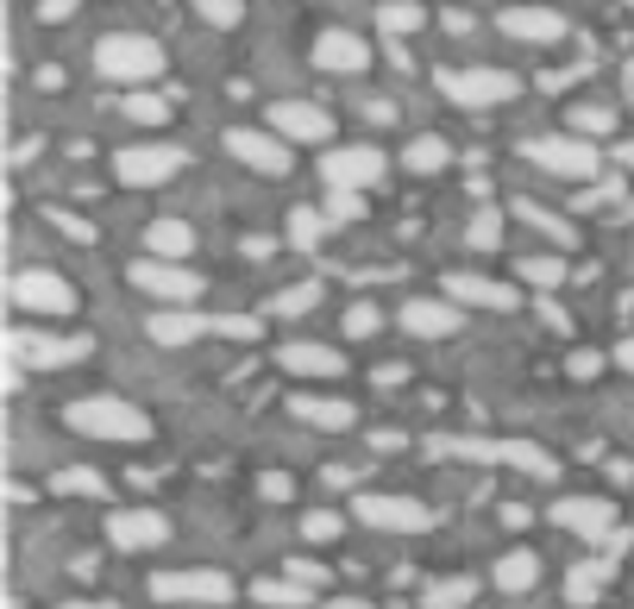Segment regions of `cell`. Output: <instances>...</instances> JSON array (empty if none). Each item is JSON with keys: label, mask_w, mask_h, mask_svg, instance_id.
<instances>
[{"label": "cell", "mask_w": 634, "mask_h": 609, "mask_svg": "<svg viewBox=\"0 0 634 609\" xmlns=\"http://www.w3.org/2000/svg\"><path fill=\"white\" fill-rule=\"evenodd\" d=\"M321 609H371V604H364V597H327Z\"/></svg>", "instance_id": "44"}, {"label": "cell", "mask_w": 634, "mask_h": 609, "mask_svg": "<svg viewBox=\"0 0 634 609\" xmlns=\"http://www.w3.org/2000/svg\"><path fill=\"white\" fill-rule=\"evenodd\" d=\"M565 127L578 132V139H609L615 132V107H572Z\"/></svg>", "instance_id": "33"}, {"label": "cell", "mask_w": 634, "mask_h": 609, "mask_svg": "<svg viewBox=\"0 0 634 609\" xmlns=\"http://www.w3.org/2000/svg\"><path fill=\"white\" fill-rule=\"evenodd\" d=\"M145 333H152L157 346H189V339L214 333V314H195V308H157L152 321H145Z\"/></svg>", "instance_id": "22"}, {"label": "cell", "mask_w": 634, "mask_h": 609, "mask_svg": "<svg viewBox=\"0 0 634 609\" xmlns=\"http://www.w3.org/2000/svg\"><path fill=\"white\" fill-rule=\"evenodd\" d=\"M403 327L415 333V339H446V333L465 327V308L458 302H433V296H415V302H403Z\"/></svg>", "instance_id": "19"}, {"label": "cell", "mask_w": 634, "mask_h": 609, "mask_svg": "<svg viewBox=\"0 0 634 609\" xmlns=\"http://www.w3.org/2000/svg\"><path fill=\"white\" fill-rule=\"evenodd\" d=\"M214 333H227V339H258V321L252 314H214Z\"/></svg>", "instance_id": "42"}, {"label": "cell", "mask_w": 634, "mask_h": 609, "mask_svg": "<svg viewBox=\"0 0 634 609\" xmlns=\"http://www.w3.org/2000/svg\"><path fill=\"white\" fill-rule=\"evenodd\" d=\"M107 540L127 547V553H145V547H164L170 540V522L157 509H113L107 515Z\"/></svg>", "instance_id": "15"}, {"label": "cell", "mask_w": 634, "mask_h": 609, "mask_svg": "<svg viewBox=\"0 0 634 609\" xmlns=\"http://www.w3.org/2000/svg\"><path fill=\"white\" fill-rule=\"evenodd\" d=\"M352 515L378 534H428L433 509L415 503V497H352Z\"/></svg>", "instance_id": "7"}, {"label": "cell", "mask_w": 634, "mask_h": 609, "mask_svg": "<svg viewBox=\"0 0 634 609\" xmlns=\"http://www.w3.org/2000/svg\"><path fill=\"white\" fill-rule=\"evenodd\" d=\"M264 127L277 132V139H289V145H327L333 139V114L314 101H277L271 114H264Z\"/></svg>", "instance_id": "12"}, {"label": "cell", "mask_w": 634, "mask_h": 609, "mask_svg": "<svg viewBox=\"0 0 634 609\" xmlns=\"http://www.w3.org/2000/svg\"><path fill=\"white\" fill-rule=\"evenodd\" d=\"M615 164H634V145H615Z\"/></svg>", "instance_id": "47"}, {"label": "cell", "mask_w": 634, "mask_h": 609, "mask_svg": "<svg viewBox=\"0 0 634 609\" xmlns=\"http://www.w3.org/2000/svg\"><path fill=\"white\" fill-rule=\"evenodd\" d=\"M314 302H321V283H289L277 302H271V314H308Z\"/></svg>", "instance_id": "37"}, {"label": "cell", "mask_w": 634, "mask_h": 609, "mask_svg": "<svg viewBox=\"0 0 634 609\" xmlns=\"http://www.w3.org/2000/svg\"><path fill=\"white\" fill-rule=\"evenodd\" d=\"M321 227H327V214H314V207H296V214H289V239H296V246H314Z\"/></svg>", "instance_id": "40"}, {"label": "cell", "mask_w": 634, "mask_h": 609, "mask_svg": "<svg viewBox=\"0 0 634 609\" xmlns=\"http://www.w3.org/2000/svg\"><path fill=\"white\" fill-rule=\"evenodd\" d=\"M152 597L157 604H182V609H220V604H232V578L227 572H157Z\"/></svg>", "instance_id": "6"}, {"label": "cell", "mask_w": 634, "mask_h": 609, "mask_svg": "<svg viewBox=\"0 0 634 609\" xmlns=\"http://www.w3.org/2000/svg\"><path fill=\"white\" fill-rule=\"evenodd\" d=\"M497 26H503L509 38H528V45H559V38H565V20H559L553 7H503Z\"/></svg>", "instance_id": "20"}, {"label": "cell", "mask_w": 634, "mask_h": 609, "mask_svg": "<svg viewBox=\"0 0 634 609\" xmlns=\"http://www.w3.org/2000/svg\"><path fill=\"white\" fill-rule=\"evenodd\" d=\"M615 365H622V371H634V339H622V346H615Z\"/></svg>", "instance_id": "45"}, {"label": "cell", "mask_w": 634, "mask_h": 609, "mask_svg": "<svg viewBox=\"0 0 634 609\" xmlns=\"http://www.w3.org/2000/svg\"><path fill=\"white\" fill-rule=\"evenodd\" d=\"M465 239H471V252H497V246H503V214H497V207H483L478 220L465 227Z\"/></svg>", "instance_id": "35"}, {"label": "cell", "mask_w": 634, "mask_h": 609, "mask_svg": "<svg viewBox=\"0 0 634 609\" xmlns=\"http://www.w3.org/2000/svg\"><path fill=\"white\" fill-rule=\"evenodd\" d=\"M321 177H327V189H371V182L383 177V152H371V145H339V152L321 157Z\"/></svg>", "instance_id": "14"}, {"label": "cell", "mask_w": 634, "mask_h": 609, "mask_svg": "<svg viewBox=\"0 0 634 609\" xmlns=\"http://www.w3.org/2000/svg\"><path fill=\"white\" fill-rule=\"evenodd\" d=\"M289 415H296L302 428H327V433H346L358 421V408L339 403V396H289Z\"/></svg>", "instance_id": "23"}, {"label": "cell", "mask_w": 634, "mask_h": 609, "mask_svg": "<svg viewBox=\"0 0 634 609\" xmlns=\"http://www.w3.org/2000/svg\"><path fill=\"white\" fill-rule=\"evenodd\" d=\"M57 490H63V497H107L101 471H88V465H70V471H57Z\"/></svg>", "instance_id": "36"}, {"label": "cell", "mask_w": 634, "mask_h": 609, "mask_svg": "<svg viewBox=\"0 0 634 609\" xmlns=\"http://www.w3.org/2000/svg\"><path fill=\"white\" fill-rule=\"evenodd\" d=\"M534 584H540V559H534L528 547H515V553L497 559V590L522 597V590H534Z\"/></svg>", "instance_id": "25"}, {"label": "cell", "mask_w": 634, "mask_h": 609, "mask_svg": "<svg viewBox=\"0 0 634 609\" xmlns=\"http://www.w3.org/2000/svg\"><path fill=\"white\" fill-rule=\"evenodd\" d=\"M132 289H145L157 302L182 308V302L202 296V277H195L189 264H170V258H139V264H132Z\"/></svg>", "instance_id": "8"}, {"label": "cell", "mask_w": 634, "mask_h": 609, "mask_svg": "<svg viewBox=\"0 0 634 609\" xmlns=\"http://www.w3.org/2000/svg\"><path fill=\"white\" fill-rule=\"evenodd\" d=\"M615 572V559H584V565H572V578H565V597L572 604H597V590H603V578Z\"/></svg>", "instance_id": "27"}, {"label": "cell", "mask_w": 634, "mask_h": 609, "mask_svg": "<svg viewBox=\"0 0 634 609\" xmlns=\"http://www.w3.org/2000/svg\"><path fill=\"white\" fill-rule=\"evenodd\" d=\"M314 63H321L327 76H364V70H371V45H364L358 32H321V38H314Z\"/></svg>", "instance_id": "18"}, {"label": "cell", "mask_w": 634, "mask_h": 609, "mask_svg": "<svg viewBox=\"0 0 634 609\" xmlns=\"http://www.w3.org/2000/svg\"><path fill=\"white\" fill-rule=\"evenodd\" d=\"M446 157H453V145H446L440 132H421V139H408L403 164L415 170V177H440V170H446Z\"/></svg>", "instance_id": "26"}, {"label": "cell", "mask_w": 634, "mask_h": 609, "mask_svg": "<svg viewBox=\"0 0 634 609\" xmlns=\"http://www.w3.org/2000/svg\"><path fill=\"white\" fill-rule=\"evenodd\" d=\"M227 157H239L246 170H258V177H283L289 170V139H277V132L264 127H227Z\"/></svg>", "instance_id": "9"}, {"label": "cell", "mask_w": 634, "mask_h": 609, "mask_svg": "<svg viewBox=\"0 0 634 609\" xmlns=\"http://www.w3.org/2000/svg\"><path fill=\"white\" fill-rule=\"evenodd\" d=\"M7 353H13V365L63 371V365L88 358V339H57V333H26V327H13V333H7Z\"/></svg>", "instance_id": "10"}, {"label": "cell", "mask_w": 634, "mask_h": 609, "mask_svg": "<svg viewBox=\"0 0 634 609\" xmlns=\"http://www.w3.org/2000/svg\"><path fill=\"white\" fill-rule=\"evenodd\" d=\"M515 220H528V227H540L547 232V239H553V246H572V239H578V232H572V220H559V214H547V207L540 202H528V195H515Z\"/></svg>", "instance_id": "29"}, {"label": "cell", "mask_w": 634, "mask_h": 609, "mask_svg": "<svg viewBox=\"0 0 634 609\" xmlns=\"http://www.w3.org/2000/svg\"><path fill=\"white\" fill-rule=\"evenodd\" d=\"M433 88H440L453 107H509L522 95V82L509 76V70H483V63L478 70H440Z\"/></svg>", "instance_id": "3"}, {"label": "cell", "mask_w": 634, "mask_h": 609, "mask_svg": "<svg viewBox=\"0 0 634 609\" xmlns=\"http://www.w3.org/2000/svg\"><path fill=\"white\" fill-rule=\"evenodd\" d=\"M252 597L264 609H308V604H314V597H308V584H296V578H289V584H283V578H264Z\"/></svg>", "instance_id": "32"}, {"label": "cell", "mask_w": 634, "mask_h": 609, "mask_svg": "<svg viewBox=\"0 0 634 609\" xmlns=\"http://www.w3.org/2000/svg\"><path fill=\"white\" fill-rule=\"evenodd\" d=\"M63 609H95V604H63Z\"/></svg>", "instance_id": "48"}, {"label": "cell", "mask_w": 634, "mask_h": 609, "mask_svg": "<svg viewBox=\"0 0 634 609\" xmlns=\"http://www.w3.org/2000/svg\"><path fill=\"white\" fill-rule=\"evenodd\" d=\"M428 453H458V458H497V465H515V471H534V478H559V458L528 446V440H428Z\"/></svg>", "instance_id": "5"}, {"label": "cell", "mask_w": 634, "mask_h": 609, "mask_svg": "<svg viewBox=\"0 0 634 609\" xmlns=\"http://www.w3.org/2000/svg\"><path fill=\"white\" fill-rule=\"evenodd\" d=\"M378 26L390 32V38H408V32L428 26V7H415V0H390V7H378Z\"/></svg>", "instance_id": "30"}, {"label": "cell", "mask_w": 634, "mask_h": 609, "mask_svg": "<svg viewBox=\"0 0 634 609\" xmlns=\"http://www.w3.org/2000/svg\"><path fill=\"white\" fill-rule=\"evenodd\" d=\"M120 114H127V120H139V127H157V120H164L170 107L157 101L152 88H127V101H120Z\"/></svg>", "instance_id": "34"}, {"label": "cell", "mask_w": 634, "mask_h": 609, "mask_svg": "<svg viewBox=\"0 0 634 609\" xmlns=\"http://www.w3.org/2000/svg\"><path fill=\"white\" fill-rule=\"evenodd\" d=\"M195 13H202L207 26H239V0H195Z\"/></svg>", "instance_id": "41"}, {"label": "cell", "mask_w": 634, "mask_h": 609, "mask_svg": "<svg viewBox=\"0 0 634 609\" xmlns=\"http://www.w3.org/2000/svg\"><path fill=\"white\" fill-rule=\"evenodd\" d=\"M339 528H346V515H339V509H314V515H302L308 540H339Z\"/></svg>", "instance_id": "39"}, {"label": "cell", "mask_w": 634, "mask_h": 609, "mask_svg": "<svg viewBox=\"0 0 634 609\" xmlns=\"http://www.w3.org/2000/svg\"><path fill=\"white\" fill-rule=\"evenodd\" d=\"M522 157H528L534 170H547V177H565V182H590L597 177V145L590 139H578V132H565V139H528L522 145Z\"/></svg>", "instance_id": "4"}, {"label": "cell", "mask_w": 634, "mask_h": 609, "mask_svg": "<svg viewBox=\"0 0 634 609\" xmlns=\"http://www.w3.org/2000/svg\"><path fill=\"white\" fill-rule=\"evenodd\" d=\"M553 522L565 534H584V540H615V503H603V497H559L553 503Z\"/></svg>", "instance_id": "13"}, {"label": "cell", "mask_w": 634, "mask_h": 609, "mask_svg": "<svg viewBox=\"0 0 634 609\" xmlns=\"http://www.w3.org/2000/svg\"><path fill=\"white\" fill-rule=\"evenodd\" d=\"M177 170H182L177 145H127V152L113 157V177L127 182V189H157V182H170Z\"/></svg>", "instance_id": "11"}, {"label": "cell", "mask_w": 634, "mask_h": 609, "mask_svg": "<svg viewBox=\"0 0 634 609\" xmlns=\"http://www.w3.org/2000/svg\"><path fill=\"white\" fill-rule=\"evenodd\" d=\"M378 327H383V308L378 302H352V308H346V333H352V339H371Z\"/></svg>", "instance_id": "38"}, {"label": "cell", "mask_w": 634, "mask_h": 609, "mask_svg": "<svg viewBox=\"0 0 634 609\" xmlns=\"http://www.w3.org/2000/svg\"><path fill=\"white\" fill-rule=\"evenodd\" d=\"M277 365L289 378H339L346 371V358L333 353V346H314V339H289L277 353Z\"/></svg>", "instance_id": "21"}, {"label": "cell", "mask_w": 634, "mask_h": 609, "mask_svg": "<svg viewBox=\"0 0 634 609\" xmlns=\"http://www.w3.org/2000/svg\"><path fill=\"white\" fill-rule=\"evenodd\" d=\"M471 597H478V578H428L421 609H465Z\"/></svg>", "instance_id": "28"}, {"label": "cell", "mask_w": 634, "mask_h": 609, "mask_svg": "<svg viewBox=\"0 0 634 609\" xmlns=\"http://www.w3.org/2000/svg\"><path fill=\"white\" fill-rule=\"evenodd\" d=\"M13 302L32 308V314H70L76 308V289L57 277V271H20L13 277Z\"/></svg>", "instance_id": "16"}, {"label": "cell", "mask_w": 634, "mask_h": 609, "mask_svg": "<svg viewBox=\"0 0 634 609\" xmlns=\"http://www.w3.org/2000/svg\"><path fill=\"white\" fill-rule=\"evenodd\" d=\"M70 7H76V0H45V20H63Z\"/></svg>", "instance_id": "46"}, {"label": "cell", "mask_w": 634, "mask_h": 609, "mask_svg": "<svg viewBox=\"0 0 634 609\" xmlns=\"http://www.w3.org/2000/svg\"><path fill=\"white\" fill-rule=\"evenodd\" d=\"M63 421H70L82 440H152V415L120 403V396H82V403H70Z\"/></svg>", "instance_id": "2"}, {"label": "cell", "mask_w": 634, "mask_h": 609, "mask_svg": "<svg viewBox=\"0 0 634 609\" xmlns=\"http://www.w3.org/2000/svg\"><path fill=\"white\" fill-rule=\"evenodd\" d=\"M446 302H458V308H490V314H509V308H522V296H515L509 283L478 277V271H453V277H446Z\"/></svg>", "instance_id": "17"}, {"label": "cell", "mask_w": 634, "mask_h": 609, "mask_svg": "<svg viewBox=\"0 0 634 609\" xmlns=\"http://www.w3.org/2000/svg\"><path fill=\"white\" fill-rule=\"evenodd\" d=\"M95 70L120 88H145V82L164 76V45L145 38V32H107L95 45Z\"/></svg>", "instance_id": "1"}, {"label": "cell", "mask_w": 634, "mask_h": 609, "mask_svg": "<svg viewBox=\"0 0 634 609\" xmlns=\"http://www.w3.org/2000/svg\"><path fill=\"white\" fill-rule=\"evenodd\" d=\"M515 271H522V283H528V289H559V283H565V258L534 252V258H522Z\"/></svg>", "instance_id": "31"}, {"label": "cell", "mask_w": 634, "mask_h": 609, "mask_svg": "<svg viewBox=\"0 0 634 609\" xmlns=\"http://www.w3.org/2000/svg\"><path fill=\"white\" fill-rule=\"evenodd\" d=\"M145 252L182 264V258H195V227H189V220H177V214H164V220H152V227H145Z\"/></svg>", "instance_id": "24"}, {"label": "cell", "mask_w": 634, "mask_h": 609, "mask_svg": "<svg viewBox=\"0 0 634 609\" xmlns=\"http://www.w3.org/2000/svg\"><path fill=\"white\" fill-rule=\"evenodd\" d=\"M283 572H289V578H296V584H308V590H314V584L327 578V572H321L314 559H283Z\"/></svg>", "instance_id": "43"}]
</instances>
